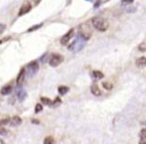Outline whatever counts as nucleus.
<instances>
[{
  "label": "nucleus",
  "mask_w": 146,
  "mask_h": 144,
  "mask_svg": "<svg viewBox=\"0 0 146 144\" xmlns=\"http://www.w3.org/2000/svg\"><path fill=\"white\" fill-rule=\"evenodd\" d=\"M138 50L140 51V52H146V43H141V44H139L138 46Z\"/></svg>",
  "instance_id": "23"
},
{
  "label": "nucleus",
  "mask_w": 146,
  "mask_h": 144,
  "mask_svg": "<svg viewBox=\"0 0 146 144\" xmlns=\"http://www.w3.org/2000/svg\"><path fill=\"white\" fill-rule=\"evenodd\" d=\"M133 3V1L132 0H127V1H124V0H123V1H121V5H126V6H128V5H130V4H132Z\"/></svg>",
  "instance_id": "27"
},
{
  "label": "nucleus",
  "mask_w": 146,
  "mask_h": 144,
  "mask_svg": "<svg viewBox=\"0 0 146 144\" xmlns=\"http://www.w3.org/2000/svg\"><path fill=\"white\" fill-rule=\"evenodd\" d=\"M17 96L20 102H23V100L27 98V92L24 90H22V88H19V90H17Z\"/></svg>",
  "instance_id": "11"
},
{
  "label": "nucleus",
  "mask_w": 146,
  "mask_h": 144,
  "mask_svg": "<svg viewBox=\"0 0 146 144\" xmlns=\"http://www.w3.org/2000/svg\"><path fill=\"white\" fill-rule=\"evenodd\" d=\"M125 10H126L127 13H134V12L136 11V7H135V6L133 5V4H130V5L126 6Z\"/></svg>",
  "instance_id": "16"
},
{
  "label": "nucleus",
  "mask_w": 146,
  "mask_h": 144,
  "mask_svg": "<svg viewBox=\"0 0 146 144\" xmlns=\"http://www.w3.org/2000/svg\"><path fill=\"white\" fill-rule=\"evenodd\" d=\"M92 36V30L90 26L88 23H84L80 25L79 27V37L82 38L84 41H88Z\"/></svg>",
  "instance_id": "2"
},
{
  "label": "nucleus",
  "mask_w": 146,
  "mask_h": 144,
  "mask_svg": "<svg viewBox=\"0 0 146 144\" xmlns=\"http://www.w3.org/2000/svg\"><path fill=\"white\" fill-rule=\"evenodd\" d=\"M84 40L80 37H78L73 43L69 46V50H72V51H80L82 48L84 47Z\"/></svg>",
  "instance_id": "5"
},
{
  "label": "nucleus",
  "mask_w": 146,
  "mask_h": 144,
  "mask_svg": "<svg viewBox=\"0 0 146 144\" xmlns=\"http://www.w3.org/2000/svg\"><path fill=\"white\" fill-rule=\"evenodd\" d=\"M12 90H13L12 86H10V85L5 86H3V88H1V90H0V94H1L2 96H6V94H9L10 92H12Z\"/></svg>",
  "instance_id": "12"
},
{
  "label": "nucleus",
  "mask_w": 146,
  "mask_h": 144,
  "mask_svg": "<svg viewBox=\"0 0 146 144\" xmlns=\"http://www.w3.org/2000/svg\"><path fill=\"white\" fill-rule=\"evenodd\" d=\"M136 66L139 69H142L146 66V58L145 57H140L139 59H137L136 61Z\"/></svg>",
  "instance_id": "13"
},
{
  "label": "nucleus",
  "mask_w": 146,
  "mask_h": 144,
  "mask_svg": "<svg viewBox=\"0 0 146 144\" xmlns=\"http://www.w3.org/2000/svg\"><path fill=\"white\" fill-rule=\"evenodd\" d=\"M44 144H55V139L51 136H48L44 139Z\"/></svg>",
  "instance_id": "18"
},
{
  "label": "nucleus",
  "mask_w": 146,
  "mask_h": 144,
  "mask_svg": "<svg viewBox=\"0 0 146 144\" xmlns=\"http://www.w3.org/2000/svg\"><path fill=\"white\" fill-rule=\"evenodd\" d=\"M25 75H26V70L25 69H22L21 71L19 72L17 76V79H16V85L18 86H20L23 84L24 79H25Z\"/></svg>",
  "instance_id": "8"
},
{
  "label": "nucleus",
  "mask_w": 146,
  "mask_h": 144,
  "mask_svg": "<svg viewBox=\"0 0 146 144\" xmlns=\"http://www.w3.org/2000/svg\"><path fill=\"white\" fill-rule=\"evenodd\" d=\"M92 24L96 30L100 31V32H104V31H106L108 29V26H110V23L106 19V18L102 17H94L92 19Z\"/></svg>",
  "instance_id": "1"
},
{
  "label": "nucleus",
  "mask_w": 146,
  "mask_h": 144,
  "mask_svg": "<svg viewBox=\"0 0 146 144\" xmlns=\"http://www.w3.org/2000/svg\"><path fill=\"white\" fill-rule=\"evenodd\" d=\"M42 110H43L42 104H36V106H35V113H38V112H41Z\"/></svg>",
  "instance_id": "24"
},
{
  "label": "nucleus",
  "mask_w": 146,
  "mask_h": 144,
  "mask_svg": "<svg viewBox=\"0 0 146 144\" xmlns=\"http://www.w3.org/2000/svg\"><path fill=\"white\" fill-rule=\"evenodd\" d=\"M1 43H2V41H1V40H0V44H1Z\"/></svg>",
  "instance_id": "32"
},
{
  "label": "nucleus",
  "mask_w": 146,
  "mask_h": 144,
  "mask_svg": "<svg viewBox=\"0 0 146 144\" xmlns=\"http://www.w3.org/2000/svg\"><path fill=\"white\" fill-rule=\"evenodd\" d=\"M31 9H32V6H31V4H30V3H25V4H23V5L21 6V8H20L18 15H19V16L25 15V14H27L28 12H30V11H31Z\"/></svg>",
  "instance_id": "9"
},
{
  "label": "nucleus",
  "mask_w": 146,
  "mask_h": 144,
  "mask_svg": "<svg viewBox=\"0 0 146 144\" xmlns=\"http://www.w3.org/2000/svg\"><path fill=\"white\" fill-rule=\"evenodd\" d=\"M139 136L141 137V139H142V140H146V128L142 129V130L140 131V133H139Z\"/></svg>",
  "instance_id": "25"
},
{
  "label": "nucleus",
  "mask_w": 146,
  "mask_h": 144,
  "mask_svg": "<svg viewBox=\"0 0 146 144\" xmlns=\"http://www.w3.org/2000/svg\"><path fill=\"white\" fill-rule=\"evenodd\" d=\"M102 86H104V88H106V90H110L113 86H112V84L108 83V82H104V83H102Z\"/></svg>",
  "instance_id": "19"
},
{
  "label": "nucleus",
  "mask_w": 146,
  "mask_h": 144,
  "mask_svg": "<svg viewBox=\"0 0 146 144\" xmlns=\"http://www.w3.org/2000/svg\"><path fill=\"white\" fill-rule=\"evenodd\" d=\"M42 26H43V23H40V24H37V25H34L33 27H31L30 29H28L27 32H32V31H35V30H37V29L41 28Z\"/></svg>",
  "instance_id": "22"
},
{
  "label": "nucleus",
  "mask_w": 146,
  "mask_h": 144,
  "mask_svg": "<svg viewBox=\"0 0 146 144\" xmlns=\"http://www.w3.org/2000/svg\"><path fill=\"white\" fill-rule=\"evenodd\" d=\"M5 29H6V25H5V24L0 23V34H2V33L5 31Z\"/></svg>",
  "instance_id": "28"
},
{
  "label": "nucleus",
  "mask_w": 146,
  "mask_h": 144,
  "mask_svg": "<svg viewBox=\"0 0 146 144\" xmlns=\"http://www.w3.org/2000/svg\"><path fill=\"white\" fill-rule=\"evenodd\" d=\"M10 122V118H2L0 119V127L3 126V125H6V124H9Z\"/></svg>",
  "instance_id": "20"
},
{
  "label": "nucleus",
  "mask_w": 146,
  "mask_h": 144,
  "mask_svg": "<svg viewBox=\"0 0 146 144\" xmlns=\"http://www.w3.org/2000/svg\"><path fill=\"white\" fill-rule=\"evenodd\" d=\"M32 122L34 123V124H39V120H36V119H33Z\"/></svg>",
  "instance_id": "29"
},
{
  "label": "nucleus",
  "mask_w": 146,
  "mask_h": 144,
  "mask_svg": "<svg viewBox=\"0 0 146 144\" xmlns=\"http://www.w3.org/2000/svg\"><path fill=\"white\" fill-rule=\"evenodd\" d=\"M74 36V29H71L68 33H66L61 39V44L62 45H67L69 43V41L73 38Z\"/></svg>",
  "instance_id": "6"
},
{
  "label": "nucleus",
  "mask_w": 146,
  "mask_h": 144,
  "mask_svg": "<svg viewBox=\"0 0 146 144\" xmlns=\"http://www.w3.org/2000/svg\"><path fill=\"white\" fill-rule=\"evenodd\" d=\"M139 144H146V140H141L140 142H139Z\"/></svg>",
  "instance_id": "30"
},
{
  "label": "nucleus",
  "mask_w": 146,
  "mask_h": 144,
  "mask_svg": "<svg viewBox=\"0 0 146 144\" xmlns=\"http://www.w3.org/2000/svg\"><path fill=\"white\" fill-rule=\"evenodd\" d=\"M41 102H42V104H46V106H52L53 104L52 100L48 98H41Z\"/></svg>",
  "instance_id": "17"
},
{
  "label": "nucleus",
  "mask_w": 146,
  "mask_h": 144,
  "mask_svg": "<svg viewBox=\"0 0 146 144\" xmlns=\"http://www.w3.org/2000/svg\"><path fill=\"white\" fill-rule=\"evenodd\" d=\"M9 134V131L7 130V129H5L4 127H0V135H2V136H7V135Z\"/></svg>",
  "instance_id": "21"
},
{
  "label": "nucleus",
  "mask_w": 146,
  "mask_h": 144,
  "mask_svg": "<svg viewBox=\"0 0 146 144\" xmlns=\"http://www.w3.org/2000/svg\"><path fill=\"white\" fill-rule=\"evenodd\" d=\"M61 102H62V100H60L59 98H57L56 100H55L54 102H53V104H52V106H54V108H55V106H59V104H61Z\"/></svg>",
  "instance_id": "26"
},
{
  "label": "nucleus",
  "mask_w": 146,
  "mask_h": 144,
  "mask_svg": "<svg viewBox=\"0 0 146 144\" xmlns=\"http://www.w3.org/2000/svg\"><path fill=\"white\" fill-rule=\"evenodd\" d=\"M21 123H22V119L20 118V116H18V115H14L13 117L10 118L9 125L12 127H17V126H19Z\"/></svg>",
  "instance_id": "7"
},
{
  "label": "nucleus",
  "mask_w": 146,
  "mask_h": 144,
  "mask_svg": "<svg viewBox=\"0 0 146 144\" xmlns=\"http://www.w3.org/2000/svg\"><path fill=\"white\" fill-rule=\"evenodd\" d=\"M92 76H94V79H96V80H100V79H102V78L104 77V74H102L100 71H94V72H92Z\"/></svg>",
  "instance_id": "15"
},
{
  "label": "nucleus",
  "mask_w": 146,
  "mask_h": 144,
  "mask_svg": "<svg viewBox=\"0 0 146 144\" xmlns=\"http://www.w3.org/2000/svg\"><path fill=\"white\" fill-rule=\"evenodd\" d=\"M90 92L96 96H100V94H102V92H100V88H98V85H96V84H94V85H92V86H90Z\"/></svg>",
  "instance_id": "10"
},
{
  "label": "nucleus",
  "mask_w": 146,
  "mask_h": 144,
  "mask_svg": "<svg viewBox=\"0 0 146 144\" xmlns=\"http://www.w3.org/2000/svg\"><path fill=\"white\" fill-rule=\"evenodd\" d=\"M0 144H6L4 142V140H2V139H0Z\"/></svg>",
  "instance_id": "31"
},
{
  "label": "nucleus",
  "mask_w": 146,
  "mask_h": 144,
  "mask_svg": "<svg viewBox=\"0 0 146 144\" xmlns=\"http://www.w3.org/2000/svg\"><path fill=\"white\" fill-rule=\"evenodd\" d=\"M64 61V57L60 54H53L49 59V64L51 67H58L60 64Z\"/></svg>",
  "instance_id": "4"
},
{
  "label": "nucleus",
  "mask_w": 146,
  "mask_h": 144,
  "mask_svg": "<svg viewBox=\"0 0 146 144\" xmlns=\"http://www.w3.org/2000/svg\"><path fill=\"white\" fill-rule=\"evenodd\" d=\"M26 70V73L30 76H34L37 72L39 71V64L37 61H33L31 63L28 64V66L25 68Z\"/></svg>",
  "instance_id": "3"
},
{
  "label": "nucleus",
  "mask_w": 146,
  "mask_h": 144,
  "mask_svg": "<svg viewBox=\"0 0 146 144\" xmlns=\"http://www.w3.org/2000/svg\"><path fill=\"white\" fill-rule=\"evenodd\" d=\"M69 90H70V88H68V86H59L58 92H59V94H60L64 96V94H66L68 92H69Z\"/></svg>",
  "instance_id": "14"
}]
</instances>
